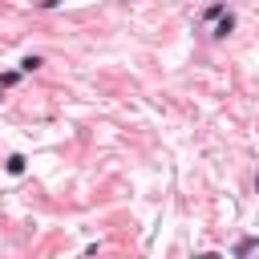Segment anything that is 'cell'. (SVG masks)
<instances>
[{
  "label": "cell",
  "instance_id": "1",
  "mask_svg": "<svg viewBox=\"0 0 259 259\" xmlns=\"http://www.w3.org/2000/svg\"><path fill=\"white\" fill-rule=\"evenodd\" d=\"M231 28H235V20H231V16H223V20H219V28H215V37H227Z\"/></svg>",
  "mask_w": 259,
  "mask_h": 259
},
{
  "label": "cell",
  "instance_id": "2",
  "mask_svg": "<svg viewBox=\"0 0 259 259\" xmlns=\"http://www.w3.org/2000/svg\"><path fill=\"white\" fill-rule=\"evenodd\" d=\"M20 170H24V158L12 154V158H8V174H20Z\"/></svg>",
  "mask_w": 259,
  "mask_h": 259
},
{
  "label": "cell",
  "instance_id": "3",
  "mask_svg": "<svg viewBox=\"0 0 259 259\" xmlns=\"http://www.w3.org/2000/svg\"><path fill=\"white\" fill-rule=\"evenodd\" d=\"M37 65H41V57H24V61H20V69H24V73H32Z\"/></svg>",
  "mask_w": 259,
  "mask_h": 259
},
{
  "label": "cell",
  "instance_id": "4",
  "mask_svg": "<svg viewBox=\"0 0 259 259\" xmlns=\"http://www.w3.org/2000/svg\"><path fill=\"white\" fill-rule=\"evenodd\" d=\"M255 186H259V178H255Z\"/></svg>",
  "mask_w": 259,
  "mask_h": 259
}]
</instances>
